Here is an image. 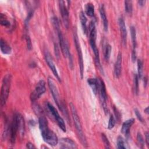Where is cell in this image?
Here are the masks:
<instances>
[{"label": "cell", "instance_id": "cell-15", "mask_svg": "<svg viewBox=\"0 0 149 149\" xmlns=\"http://www.w3.org/2000/svg\"><path fill=\"white\" fill-rule=\"evenodd\" d=\"M119 23V29L120 31V34H121V38H122V43L125 45L126 43V38H127V31H126V28L125 23V21L123 19V18L120 17L119 19L118 20Z\"/></svg>", "mask_w": 149, "mask_h": 149}, {"label": "cell", "instance_id": "cell-36", "mask_svg": "<svg viewBox=\"0 0 149 149\" xmlns=\"http://www.w3.org/2000/svg\"><path fill=\"white\" fill-rule=\"evenodd\" d=\"M113 111H114V113H115V116H116V119H118V120H119V118H120V114H119V112H118V111L117 110V109L114 107V108H113Z\"/></svg>", "mask_w": 149, "mask_h": 149}, {"label": "cell", "instance_id": "cell-10", "mask_svg": "<svg viewBox=\"0 0 149 149\" xmlns=\"http://www.w3.org/2000/svg\"><path fill=\"white\" fill-rule=\"evenodd\" d=\"M48 85L49 90L51 92V94L52 95V97L54 98L55 102H56L57 106L60 109L62 102L60 100L58 90L57 87L55 84V83L54 80H53V79L50 77H49L48 78Z\"/></svg>", "mask_w": 149, "mask_h": 149}, {"label": "cell", "instance_id": "cell-2", "mask_svg": "<svg viewBox=\"0 0 149 149\" xmlns=\"http://www.w3.org/2000/svg\"><path fill=\"white\" fill-rule=\"evenodd\" d=\"M88 33H89V42L91 45V47L93 51L94 56H95V62L97 66L102 70V68L100 64V55L98 49L96 46V37H97V31L95 29V22L94 21H91L88 26Z\"/></svg>", "mask_w": 149, "mask_h": 149}, {"label": "cell", "instance_id": "cell-18", "mask_svg": "<svg viewBox=\"0 0 149 149\" xmlns=\"http://www.w3.org/2000/svg\"><path fill=\"white\" fill-rule=\"evenodd\" d=\"M134 122V119L132 118L130 119H128L126 120L125 122L122 124V127L121 129L122 133L126 136L128 137L130 133V129L131 126L133 125V124Z\"/></svg>", "mask_w": 149, "mask_h": 149}, {"label": "cell", "instance_id": "cell-20", "mask_svg": "<svg viewBox=\"0 0 149 149\" xmlns=\"http://www.w3.org/2000/svg\"><path fill=\"white\" fill-rule=\"evenodd\" d=\"M0 45H1V50L2 52L4 54H9L11 52L12 49L10 46L7 43V42L3 40V38L1 39V42H0Z\"/></svg>", "mask_w": 149, "mask_h": 149}, {"label": "cell", "instance_id": "cell-28", "mask_svg": "<svg viewBox=\"0 0 149 149\" xmlns=\"http://www.w3.org/2000/svg\"><path fill=\"white\" fill-rule=\"evenodd\" d=\"M111 46L109 44H107L105 47V52H104V58L107 61H108L111 56Z\"/></svg>", "mask_w": 149, "mask_h": 149}, {"label": "cell", "instance_id": "cell-41", "mask_svg": "<svg viewBox=\"0 0 149 149\" xmlns=\"http://www.w3.org/2000/svg\"><path fill=\"white\" fill-rule=\"evenodd\" d=\"M144 112L147 113V114H148V107H147L145 109H144Z\"/></svg>", "mask_w": 149, "mask_h": 149}, {"label": "cell", "instance_id": "cell-38", "mask_svg": "<svg viewBox=\"0 0 149 149\" xmlns=\"http://www.w3.org/2000/svg\"><path fill=\"white\" fill-rule=\"evenodd\" d=\"M145 137H146V142L147 145L148 146L149 145V133L148 132L145 133Z\"/></svg>", "mask_w": 149, "mask_h": 149}, {"label": "cell", "instance_id": "cell-23", "mask_svg": "<svg viewBox=\"0 0 149 149\" xmlns=\"http://www.w3.org/2000/svg\"><path fill=\"white\" fill-rule=\"evenodd\" d=\"M85 13L86 14L90 16L93 17L94 15V6L91 3H87L85 5Z\"/></svg>", "mask_w": 149, "mask_h": 149}, {"label": "cell", "instance_id": "cell-34", "mask_svg": "<svg viewBox=\"0 0 149 149\" xmlns=\"http://www.w3.org/2000/svg\"><path fill=\"white\" fill-rule=\"evenodd\" d=\"M25 38L26 40V43H27V49L30 50L31 49V40L30 37L28 36V34L25 35Z\"/></svg>", "mask_w": 149, "mask_h": 149}, {"label": "cell", "instance_id": "cell-13", "mask_svg": "<svg viewBox=\"0 0 149 149\" xmlns=\"http://www.w3.org/2000/svg\"><path fill=\"white\" fill-rule=\"evenodd\" d=\"M45 58L46 60V62L48 65V66L49 67V68L51 69V70H52L53 74H54V76L56 77V78L59 81H61V78L59 77V75L58 73V71L56 70V68L55 67V63L53 61V59L50 55V54L48 52V51H45Z\"/></svg>", "mask_w": 149, "mask_h": 149}, {"label": "cell", "instance_id": "cell-14", "mask_svg": "<svg viewBox=\"0 0 149 149\" xmlns=\"http://www.w3.org/2000/svg\"><path fill=\"white\" fill-rule=\"evenodd\" d=\"M60 147L62 148H77L76 143L70 139L62 138L59 141Z\"/></svg>", "mask_w": 149, "mask_h": 149}, {"label": "cell", "instance_id": "cell-3", "mask_svg": "<svg viewBox=\"0 0 149 149\" xmlns=\"http://www.w3.org/2000/svg\"><path fill=\"white\" fill-rule=\"evenodd\" d=\"M70 109H71V113H72V118L75 125V127L77 130V133H78V136L79 137L80 140V141L82 144L83 146H87V141L85 137V136L82 131V127H81V124L79 117V115L77 113V111L76 109L74 107V105L73 104V103L70 102Z\"/></svg>", "mask_w": 149, "mask_h": 149}, {"label": "cell", "instance_id": "cell-25", "mask_svg": "<svg viewBox=\"0 0 149 149\" xmlns=\"http://www.w3.org/2000/svg\"><path fill=\"white\" fill-rule=\"evenodd\" d=\"M0 20H1V24L2 26L5 27H9L10 26V22L8 20L6 15L5 14L1 13L0 16Z\"/></svg>", "mask_w": 149, "mask_h": 149}, {"label": "cell", "instance_id": "cell-21", "mask_svg": "<svg viewBox=\"0 0 149 149\" xmlns=\"http://www.w3.org/2000/svg\"><path fill=\"white\" fill-rule=\"evenodd\" d=\"M79 17H80V20L82 27L83 31L84 34L87 33V18L84 13L83 12H80V15H79Z\"/></svg>", "mask_w": 149, "mask_h": 149}, {"label": "cell", "instance_id": "cell-30", "mask_svg": "<svg viewBox=\"0 0 149 149\" xmlns=\"http://www.w3.org/2000/svg\"><path fill=\"white\" fill-rule=\"evenodd\" d=\"M137 144L138 146L141 148H143L144 146V139H143L141 134L140 132H138L137 135Z\"/></svg>", "mask_w": 149, "mask_h": 149}, {"label": "cell", "instance_id": "cell-26", "mask_svg": "<svg viewBox=\"0 0 149 149\" xmlns=\"http://www.w3.org/2000/svg\"><path fill=\"white\" fill-rule=\"evenodd\" d=\"M125 12L128 14H131L133 10L132 1H125Z\"/></svg>", "mask_w": 149, "mask_h": 149}, {"label": "cell", "instance_id": "cell-9", "mask_svg": "<svg viewBox=\"0 0 149 149\" xmlns=\"http://www.w3.org/2000/svg\"><path fill=\"white\" fill-rule=\"evenodd\" d=\"M47 108H48L49 111L50 112V113L52 114V115L53 116V117L55 118V120L56 121V123H57L58 126L60 127V129L63 132H66V126H65L64 120L60 116V115L58 113L56 109L54 107V106L52 104H51L49 102L47 103Z\"/></svg>", "mask_w": 149, "mask_h": 149}, {"label": "cell", "instance_id": "cell-40", "mask_svg": "<svg viewBox=\"0 0 149 149\" xmlns=\"http://www.w3.org/2000/svg\"><path fill=\"white\" fill-rule=\"evenodd\" d=\"M145 3H146V1H138V3H139V5L141 6H143V5L145 4Z\"/></svg>", "mask_w": 149, "mask_h": 149}, {"label": "cell", "instance_id": "cell-39", "mask_svg": "<svg viewBox=\"0 0 149 149\" xmlns=\"http://www.w3.org/2000/svg\"><path fill=\"white\" fill-rule=\"evenodd\" d=\"M26 147H27V148H30V149H32V148H36L35 146L33 145V144H32V143H30V142H29V143H27Z\"/></svg>", "mask_w": 149, "mask_h": 149}, {"label": "cell", "instance_id": "cell-16", "mask_svg": "<svg viewBox=\"0 0 149 149\" xmlns=\"http://www.w3.org/2000/svg\"><path fill=\"white\" fill-rule=\"evenodd\" d=\"M122 54L121 52H119L115 66H114V73L116 78H119V76H120L121 74V71H122Z\"/></svg>", "mask_w": 149, "mask_h": 149}, {"label": "cell", "instance_id": "cell-6", "mask_svg": "<svg viewBox=\"0 0 149 149\" xmlns=\"http://www.w3.org/2000/svg\"><path fill=\"white\" fill-rule=\"evenodd\" d=\"M57 33H58V39H59V45L61 48V51L62 52L63 55V56L66 58H68L70 62V66H72L73 64H72V56L70 54L69 52V46H68V44L66 41V40L65 39L61 29H58L57 30H56Z\"/></svg>", "mask_w": 149, "mask_h": 149}, {"label": "cell", "instance_id": "cell-7", "mask_svg": "<svg viewBox=\"0 0 149 149\" xmlns=\"http://www.w3.org/2000/svg\"><path fill=\"white\" fill-rule=\"evenodd\" d=\"M73 38H74V45L76 47V49L77 50V55H78L80 76H81V78L83 79V72H84L83 59V55H82L81 49L80 45V43H79V41L78 36H77V33H76V30H74V32H73Z\"/></svg>", "mask_w": 149, "mask_h": 149}, {"label": "cell", "instance_id": "cell-17", "mask_svg": "<svg viewBox=\"0 0 149 149\" xmlns=\"http://www.w3.org/2000/svg\"><path fill=\"white\" fill-rule=\"evenodd\" d=\"M17 122V127H18V133L20 136H23L25 131V124L23 116L20 113H16Z\"/></svg>", "mask_w": 149, "mask_h": 149}, {"label": "cell", "instance_id": "cell-29", "mask_svg": "<svg viewBox=\"0 0 149 149\" xmlns=\"http://www.w3.org/2000/svg\"><path fill=\"white\" fill-rule=\"evenodd\" d=\"M143 67V62L140 59H138L137 60V72H138L137 76H138L139 79H141L142 77Z\"/></svg>", "mask_w": 149, "mask_h": 149}, {"label": "cell", "instance_id": "cell-33", "mask_svg": "<svg viewBox=\"0 0 149 149\" xmlns=\"http://www.w3.org/2000/svg\"><path fill=\"white\" fill-rule=\"evenodd\" d=\"M101 139H102V141L104 144V146H105V148H110L109 141L108 138L107 137V136H105V134L104 133L101 134Z\"/></svg>", "mask_w": 149, "mask_h": 149}, {"label": "cell", "instance_id": "cell-27", "mask_svg": "<svg viewBox=\"0 0 149 149\" xmlns=\"http://www.w3.org/2000/svg\"><path fill=\"white\" fill-rule=\"evenodd\" d=\"M117 146L118 148H126V143L124 140V139L121 137L119 136L117 139Z\"/></svg>", "mask_w": 149, "mask_h": 149}, {"label": "cell", "instance_id": "cell-11", "mask_svg": "<svg viewBox=\"0 0 149 149\" xmlns=\"http://www.w3.org/2000/svg\"><path fill=\"white\" fill-rule=\"evenodd\" d=\"M18 133V127L16 115L15 114L12 122L9 127V135H10V142L12 145H13L16 141L17 133Z\"/></svg>", "mask_w": 149, "mask_h": 149}, {"label": "cell", "instance_id": "cell-4", "mask_svg": "<svg viewBox=\"0 0 149 149\" xmlns=\"http://www.w3.org/2000/svg\"><path fill=\"white\" fill-rule=\"evenodd\" d=\"M11 80H12V76L10 74H6L3 80H2V84L1 87V105L2 107H3L8 99L10 87V84H11Z\"/></svg>", "mask_w": 149, "mask_h": 149}, {"label": "cell", "instance_id": "cell-24", "mask_svg": "<svg viewBox=\"0 0 149 149\" xmlns=\"http://www.w3.org/2000/svg\"><path fill=\"white\" fill-rule=\"evenodd\" d=\"M130 34L132 38V41L133 44V50L136 51V48L137 47V40H136V31L134 27H130Z\"/></svg>", "mask_w": 149, "mask_h": 149}, {"label": "cell", "instance_id": "cell-32", "mask_svg": "<svg viewBox=\"0 0 149 149\" xmlns=\"http://www.w3.org/2000/svg\"><path fill=\"white\" fill-rule=\"evenodd\" d=\"M115 124V119L114 116L112 115H111L109 116V122H108V129L111 130L113 128Z\"/></svg>", "mask_w": 149, "mask_h": 149}, {"label": "cell", "instance_id": "cell-31", "mask_svg": "<svg viewBox=\"0 0 149 149\" xmlns=\"http://www.w3.org/2000/svg\"><path fill=\"white\" fill-rule=\"evenodd\" d=\"M139 77L137 74H134V79H133V86L134 90V93L137 94L139 93V82H138Z\"/></svg>", "mask_w": 149, "mask_h": 149}, {"label": "cell", "instance_id": "cell-35", "mask_svg": "<svg viewBox=\"0 0 149 149\" xmlns=\"http://www.w3.org/2000/svg\"><path fill=\"white\" fill-rule=\"evenodd\" d=\"M134 113H135V114H136V115L137 119H138L141 122H142V123L144 122V119H143V116H141V113H140V112L138 111L137 109H134Z\"/></svg>", "mask_w": 149, "mask_h": 149}, {"label": "cell", "instance_id": "cell-37", "mask_svg": "<svg viewBox=\"0 0 149 149\" xmlns=\"http://www.w3.org/2000/svg\"><path fill=\"white\" fill-rule=\"evenodd\" d=\"M132 60L133 62H134L136 60V51L132 50Z\"/></svg>", "mask_w": 149, "mask_h": 149}, {"label": "cell", "instance_id": "cell-19", "mask_svg": "<svg viewBox=\"0 0 149 149\" xmlns=\"http://www.w3.org/2000/svg\"><path fill=\"white\" fill-rule=\"evenodd\" d=\"M100 13L101 18L102 21L104 29L105 31H108V22L107 17L106 16L105 8H104V6L103 5V4L101 6V7L100 8Z\"/></svg>", "mask_w": 149, "mask_h": 149}, {"label": "cell", "instance_id": "cell-5", "mask_svg": "<svg viewBox=\"0 0 149 149\" xmlns=\"http://www.w3.org/2000/svg\"><path fill=\"white\" fill-rule=\"evenodd\" d=\"M97 79V93H99L100 100L102 103L105 112L106 113H108V110L107 105V95L105 85L104 81L101 78L98 77Z\"/></svg>", "mask_w": 149, "mask_h": 149}, {"label": "cell", "instance_id": "cell-8", "mask_svg": "<svg viewBox=\"0 0 149 149\" xmlns=\"http://www.w3.org/2000/svg\"><path fill=\"white\" fill-rule=\"evenodd\" d=\"M45 91V83L43 80H40L37 84L34 90L31 93L30 98L31 102H34L38 100Z\"/></svg>", "mask_w": 149, "mask_h": 149}, {"label": "cell", "instance_id": "cell-1", "mask_svg": "<svg viewBox=\"0 0 149 149\" xmlns=\"http://www.w3.org/2000/svg\"><path fill=\"white\" fill-rule=\"evenodd\" d=\"M39 128L41 136L44 141L51 146H56L58 143V139L56 134L48 127L47 119L44 116H40L38 119Z\"/></svg>", "mask_w": 149, "mask_h": 149}, {"label": "cell", "instance_id": "cell-22", "mask_svg": "<svg viewBox=\"0 0 149 149\" xmlns=\"http://www.w3.org/2000/svg\"><path fill=\"white\" fill-rule=\"evenodd\" d=\"M87 83L91 87L93 93L96 95L97 93V79L89 78L87 79Z\"/></svg>", "mask_w": 149, "mask_h": 149}, {"label": "cell", "instance_id": "cell-12", "mask_svg": "<svg viewBox=\"0 0 149 149\" xmlns=\"http://www.w3.org/2000/svg\"><path fill=\"white\" fill-rule=\"evenodd\" d=\"M59 5L60 12L61 13V16L62 17V20L63 23L66 28L69 27V12L68 10L65 5V2L63 1H59Z\"/></svg>", "mask_w": 149, "mask_h": 149}]
</instances>
